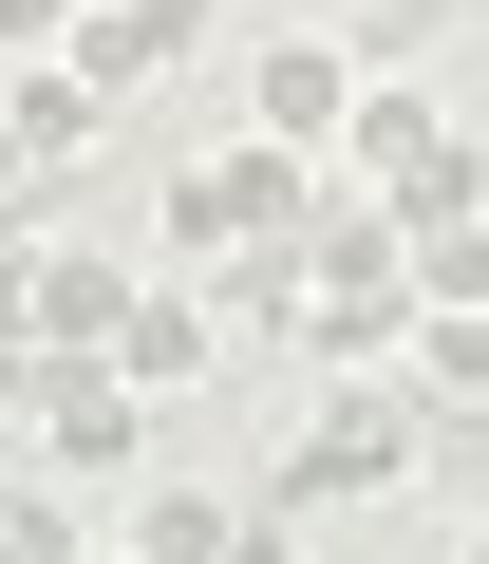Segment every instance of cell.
Returning a JSON list of instances; mask_svg holds the SVG:
<instances>
[{"label": "cell", "instance_id": "1", "mask_svg": "<svg viewBox=\"0 0 489 564\" xmlns=\"http://www.w3.org/2000/svg\"><path fill=\"white\" fill-rule=\"evenodd\" d=\"M395 339H414V245H395L377 188L320 170V207H302V358H395Z\"/></svg>", "mask_w": 489, "mask_h": 564}, {"label": "cell", "instance_id": "2", "mask_svg": "<svg viewBox=\"0 0 489 564\" xmlns=\"http://www.w3.org/2000/svg\"><path fill=\"white\" fill-rule=\"evenodd\" d=\"M20 452H39V470H132V452H151V395H132L95 339H39V321H20Z\"/></svg>", "mask_w": 489, "mask_h": 564}, {"label": "cell", "instance_id": "3", "mask_svg": "<svg viewBox=\"0 0 489 564\" xmlns=\"http://www.w3.org/2000/svg\"><path fill=\"white\" fill-rule=\"evenodd\" d=\"M302 207H320V151H283V132H244V151L170 170L151 245H170V263H207V245H244V226H302Z\"/></svg>", "mask_w": 489, "mask_h": 564}, {"label": "cell", "instance_id": "4", "mask_svg": "<svg viewBox=\"0 0 489 564\" xmlns=\"http://www.w3.org/2000/svg\"><path fill=\"white\" fill-rule=\"evenodd\" d=\"M320 170H339V188H377V207H433V188H470L489 151H470L414 76H358V113H339V151H320Z\"/></svg>", "mask_w": 489, "mask_h": 564}, {"label": "cell", "instance_id": "5", "mask_svg": "<svg viewBox=\"0 0 489 564\" xmlns=\"http://www.w3.org/2000/svg\"><path fill=\"white\" fill-rule=\"evenodd\" d=\"M207 20H226V0H76V20H57V57H76L95 95H151V76H170Z\"/></svg>", "mask_w": 489, "mask_h": 564}, {"label": "cell", "instance_id": "6", "mask_svg": "<svg viewBox=\"0 0 489 564\" xmlns=\"http://www.w3.org/2000/svg\"><path fill=\"white\" fill-rule=\"evenodd\" d=\"M207 358H226V302H207V263L132 282V321H113V377H132V395H188Z\"/></svg>", "mask_w": 489, "mask_h": 564}, {"label": "cell", "instance_id": "7", "mask_svg": "<svg viewBox=\"0 0 489 564\" xmlns=\"http://www.w3.org/2000/svg\"><path fill=\"white\" fill-rule=\"evenodd\" d=\"M113 113H132V95H95L76 57H0V132H20V170H76V151H113Z\"/></svg>", "mask_w": 489, "mask_h": 564}, {"label": "cell", "instance_id": "8", "mask_svg": "<svg viewBox=\"0 0 489 564\" xmlns=\"http://www.w3.org/2000/svg\"><path fill=\"white\" fill-rule=\"evenodd\" d=\"M358 39H264V76H244V113H264L283 151H339V113H358Z\"/></svg>", "mask_w": 489, "mask_h": 564}, {"label": "cell", "instance_id": "9", "mask_svg": "<svg viewBox=\"0 0 489 564\" xmlns=\"http://www.w3.org/2000/svg\"><path fill=\"white\" fill-rule=\"evenodd\" d=\"M207 302H226V339H302V226L207 245Z\"/></svg>", "mask_w": 489, "mask_h": 564}, {"label": "cell", "instance_id": "10", "mask_svg": "<svg viewBox=\"0 0 489 564\" xmlns=\"http://www.w3.org/2000/svg\"><path fill=\"white\" fill-rule=\"evenodd\" d=\"M20 321H39V339H95V358H113V321H132V263H113V245H39V302H20Z\"/></svg>", "mask_w": 489, "mask_h": 564}, {"label": "cell", "instance_id": "11", "mask_svg": "<svg viewBox=\"0 0 489 564\" xmlns=\"http://www.w3.org/2000/svg\"><path fill=\"white\" fill-rule=\"evenodd\" d=\"M395 358H414L452 414H489V302H414V339H395Z\"/></svg>", "mask_w": 489, "mask_h": 564}, {"label": "cell", "instance_id": "12", "mask_svg": "<svg viewBox=\"0 0 489 564\" xmlns=\"http://www.w3.org/2000/svg\"><path fill=\"white\" fill-rule=\"evenodd\" d=\"M226 527H244V508H207V489H151V508H132V545H170V564H188V545H226Z\"/></svg>", "mask_w": 489, "mask_h": 564}, {"label": "cell", "instance_id": "13", "mask_svg": "<svg viewBox=\"0 0 489 564\" xmlns=\"http://www.w3.org/2000/svg\"><path fill=\"white\" fill-rule=\"evenodd\" d=\"M39 302V207H0V321Z\"/></svg>", "mask_w": 489, "mask_h": 564}, {"label": "cell", "instance_id": "14", "mask_svg": "<svg viewBox=\"0 0 489 564\" xmlns=\"http://www.w3.org/2000/svg\"><path fill=\"white\" fill-rule=\"evenodd\" d=\"M57 20H76V0H0V57H57Z\"/></svg>", "mask_w": 489, "mask_h": 564}, {"label": "cell", "instance_id": "15", "mask_svg": "<svg viewBox=\"0 0 489 564\" xmlns=\"http://www.w3.org/2000/svg\"><path fill=\"white\" fill-rule=\"evenodd\" d=\"M0 545H57V489H0Z\"/></svg>", "mask_w": 489, "mask_h": 564}, {"label": "cell", "instance_id": "16", "mask_svg": "<svg viewBox=\"0 0 489 564\" xmlns=\"http://www.w3.org/2000/svg\"><path fill=\"white\" fill-rule=\"evenodd\" d=\"M0 207H57V170H20V132H0Z\"/></svg>", "mask_w": 489, "mask_h": 564}, {"label": "cell", "instance_id": "17", "mask_svg": "<svg viewBox=\"0 0 489 564\" xmlns=\"http://www.w3.org/2000/svg\"><path fill=\"white\" fill-rule=\"evenodd\" d=\"M0 433H20V321H0Z\"/></svg>", "mask_w": 489, "mask_h": 564}]
</instances>
